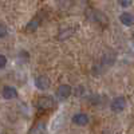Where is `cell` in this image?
I'll use <instances>...</instances> for the list:
<instances>
[{
    "instance_id": "6da1fadb",
    "label": "cell",
    "mask_w": 134,
    "mask_h": 134,
    "mask_svg": "<svg viewBox=\"0 0 134 134\" xmlns=\"http://www.w3.org/2000/svg\"><path fill=\"white\" fill-rule=\"evenodd\" d=\"M54 106V99L51 97H40L36 100V109L38 110H48Z\"/></svg>"
},
{
    "instance_id": "7a4b0ae2",
    "label": "cell",
    "mask_w": 134,
    "mask_h": 134,
    "mask_svg": "<svg viewBox=\"0 0 134 134\" xmlns=\"http://www.w3.org/2000/svg\"><path fill=\"white\" fill-rule=\"evenodd\" d=\"M72 93V87L69 86V85H60L58 87V90H57V97L58 99H67Z\"/></svg>"
},
{
    "instance_id": "3957f363",
    "label": "cell",
    "mask_w": 134,
    "mask_h": 134,
    "mask_svg": "<svg viewBox=\"0 0 134 134\" xmlns=\"http://www.w3.org/2000/svg\"><path fill=\"white\" fill-rule=\"evenodd\" d=\"M126 106V100L124 97H117L115 99H113V102H111V110L114 111V113H121L122 110L125 109Z\"/></svg>"
},
{
    "instance_id": "277c9868",
    "label": "cell",
    "mask_w": 134,
    "mask_h": 134,
    "mask_svg": "<svg viewBox=\"0 0 134 134\" xmlns=\"http://www.w3.org/2000/svg\"><path fill=\"white\" fill-rule=\"evenodd\" d=\"M51 82H50V78L46 75H40L35 79V86L39 88V90H47L50 87Z\"/></svg>"
},
{
    "instance_id": "5b68a950",
    "label": "cell",
    "mask_w": 134,
    "mask_h": 134,
    "mask_svg": "<svg viewBox=\"0 0 134 134\" xmlns=\"http://www.w3.org/2000/svg\"><path fill=\"white\" fill-rule=\"evenodd\" d=\"M72 122L75 125H79V126H85L88 124V117L85 113H78L72 117Z\"/></svg>"
},
{
    "instance_id": "8992f818",
    "label": "cell",
    "mask_w": 134,
    "mask_h": 134,
    "mask_svg": "<svg viewBox=\"0 0 134 134\" xmlns=\"http://www.w3.org/2000/svg\"><path fill=\"white\" fill-rule=\"evenodd\" d=\"M119 20H121L122 24H125V26H127V27H130V26L134 24V16H133L130 12H124V14H121Z\"/></svg>"
},
{
    "instance_id": "52a82bcc",
    "label": "cell",
    "mask_w": 134,
    "mask_h": 134,
    "mask_svg": "<svg viewBox=\"0 0 134 134\" xmlns=\"http://www.w3.org/2000/svg\"><path fill=\"white\" fill-rule=\"evenodd\" d=\"M46 133V125L44 122H36L30 130V134H44Z\"/></svg>"
},
{
    "instance_id": "ba28073f",
    "label": "cell",
    "mask_w": 134,
    "mask_h": 134,
    "mask_svg": "<svg viewBox=\"0 0 134 134\" xmlns=\"http://www.w3.org/2000/svg\"><path fill=\"white\" fill-rule=\"evenodd\" d=\"M18 95V91H16V88L15 87H11V86H5L3 88V97L5 99H12Z\"/></svg>"
},
{
    "instance_id": "9c48e42d",
    "label": "cell",
    "mask_w": 134,
    "mask_h": 134,
    "mask_svg": "<svg viewBox=\"0 0 134 134\" xmlns=\"http://www.w3.org/2000/svg\"><path fill=\"white\" fill-rule=\"evenodd\" d=\"M39 23H40V18H34L30 23L26 26L24 31L26 32H32V31H35L38 27H39Z\"/></svg>"
},
{
    "instance_id": "30bf717a",
    "label": "cell",
    "mask_w": 134,
    "mask_h": 134,
    "mask_svg": "<svg viewBox=\"0 0 134 134\" xmlns=\"http://www.w3.org/2000/svg\"><path fill=\"white\" fill-rule=\"evenodd\" d=\"M93 19L95 21H98V23H100V24H106L107 23L106 16L102 12H99V11H93Z\"/></svg>"
},
{
    "instance_id": "8fae6325",
    "label": "cell",
    "mask_w": 134,
    "mask_h": 134,
    "mask_svg": "<svg viewBox=\"0 0 134 134\" xmlns=\"http://www.w3.org/2000/svg\"><path fill=\"white\" fill-rule=\"evenodd\" d=\"M72 34H74V30H64V31H62L59 35H58V38H59L60 40H63V39H66V38L71 36Z\"/></svg>"
},
{
    "instance_id": "7c38bea8",
    "label": "cell",
    "mask_w": 134,
    "mask_h": 134,
    "mask_svg": "<svg viewBox=\"0 0 134 134\" xmlns=\"http://www.w3.org/2000/svg\"><path fill=\"white\" fill-rule=\"evenodd\" d=\"M131 3H133V0H118V4L121 5V7H130L131 5Z\"/></svg>"
},
{
    "instance_id": "4fadbf2b",
    "label": "cell",
    "mask_w": 134,
    "mask_h": 134,
    "mask_svg": "<svg viewBox=\"0 0 134 134\" xmlns=\"http://www.w3.org/2000/svg\"><path fill=\"white\" fill-rule=\"evenodd\" d=\"M8 34V30H7V27L4 26V24H2L0 23V38H4L5 35Z\"/></svg>"
},
{
    "instance_id": "5bb4252c",
    "label": "cell",
    "mask_w": 134,
    "mask_h": 134,
    "mask_svg": "<svg viewBox=\"0 0 134 134\" xmlns=\"http://www.w3.org/2000/svg\"><path fill=\"white\" fill-rule=\"evenodd\" d=\"M5 64H7V58L4 57V55H0V69L5 67Z\"/></svg>"
}]
</instances>
